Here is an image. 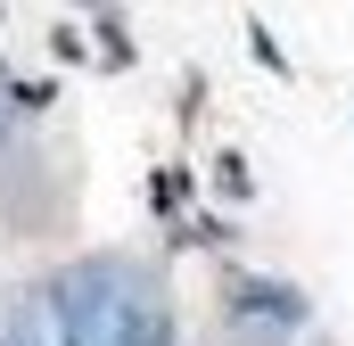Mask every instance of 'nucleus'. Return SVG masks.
Listing matches in <instances>:
<instances>
[{"instance_id": "f03ea898", "label": "nucleus", "mask_w": 354, "mask_h": 346, "mask_svg": "<svg viewBox=\"0 0 354 346\" xmlns=\"http://www.w3.org/2000/svg\"><path fill=\"white\" fill-rule=\"evenodd\" d=\"M0 346H66L58 289H50V280H25V289L0 297Z\"/></svg>"}, {"instance_id": "f257e3e1", "label": "nucleus", "mask_w": 354, "mask_h": 346, "mask_svg": "<svg viewBox=\"0 0 354 346\" xmlns=\"http://www.w3.org/2000/svg\"><path fill=\"white\" fill-rule=\"evenodd\" d=\"M50 289H58L66 346H174L165 280L140 256H83V264H66Z\"/></svg>"}]
</instances>
